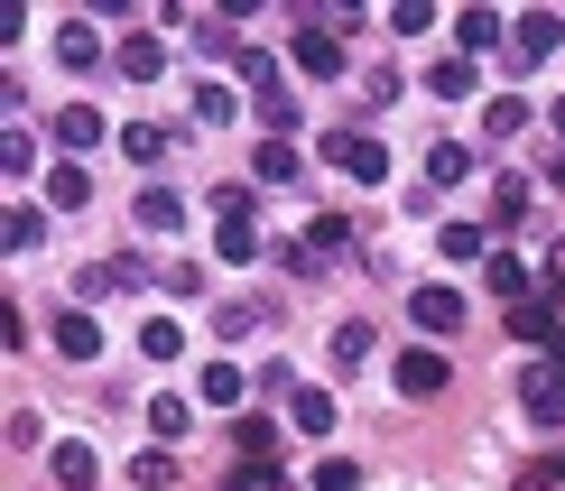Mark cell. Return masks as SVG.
Masks as SVG:
<instances>
[{
	"label": "cell",
	"mask_w": 565,
	"mask_h": 491,
	"mask_svg": "<svg viewBox=\"0 0 565 491\" xmlns=\"http://www.w3.org/2000/svg\"><path fill=\"white\" fill-rule=\"evenodd\" d=\"M427 177H436V185L473 177V149H455V139H436V149H427Z\"/></svg>",
	"instance_id": "cell-21"
},
{
	"label": "cell",
	"mask_w": 565,
	"mask_h": 491,
	"mask_svg": "<svg viewBox=\"0 0 565 491\" xmlns=\"http://www.w3.org/2000/svg\"><path fill=\"white\" fill-rule=\"evenodd\" d=\"M56 139H65V158H84L93 139H103V111H84V103H65V111H56Z\"/></svg>",
	"instance_id": "cell-13"
},
{
	"label": "cell",
	"mask_w": 565,
	"mask_h": 491,
	"mask_svg": "<svg viewBox=\"0 0 565 491\" xmlns=\"http://www.w3.org/2000/svg\"><path fill=\"white\" fill-rule=\"evenodd\" d=\"M56 56H65V65H75V75H84V65H103V38H93V29H84V19H75V29H56Z\"/></svg>",
	"instance_id": "cell-19"
},
{
	"label": "cell",
	"mask_w": 565,
	"mask_h": 491,
	"mask_svg": "<svg viewBox=\"0 0 565 491\" xmlns=\"http://www.w3.org/2000/svg\"><path fill=\"white\" fill-rule=\"evenodd\" d=\"M482 278H491V297L529 307V269H520V250H491V260H482Z\"/></svg>",
	"instance_id": "cell-9"
},
{
	"label": "cell",
	"mask_w": 565,
	"mask_h": 491,
	"mask_svg": "<svg viewBox=\"0 0 565 491\" xmlns=\"http://www.w3.org/2000/svg\"><path fill=\"white\" fill-rule=\"evenodd\" d=\"M260 121L269 130H297V93H260Z\"/></svg>",
	"instance_id": "cell-36"
},
{
	"label": "cell",
	"mask_w": 565,
	"mask_h": 491,
	"mask_svg": "<svg viewBox=\"0 0 565 491\" xmlns=\"http://www.w3.org/2000/svg\"><path fill=\"white\" fill-rule=\"evenodd\" d=\"M520 121H529V103H520V93H501V103L482 111V139H520Z\"/></svg>",
	"instance_id": "cell-20"
},
{
	"label": "cell",
	"mask_w": 565,
	"mask_h": 491,
	"mask_svg": "<svg viewBox=\"0 0 565 491\" xmlns=\"http://www.w3.org/2000/svg\"><path fill=\"white\" fill-rule=\"evenodd\" d=\"M343 250H352V223H334V214H316V223H306V242L288 250V260H297L306 278H316V269H343Z\"/></svg>",
	"instance_id": "cell-2"
},
{
	"label": "cell",
	"mask_w": 565,
	"mask_h": 491,
	"mask_svg": "<svg viewBox=\"0 0 565 491\" xmlns=\"http://www.w3.org/2000/svg\"><path fill=\"white\" fill-rule=\"evenodd\" d=\"M556 46H565V19H556V10H520V29H510V56H520V65H547Z\"/></svg>",
	"instance_id": "cell-4"
},
{
	"label": "cell",
	"mask_w": 565,
	"mask_h": 491,
	"mask_svg": "<svg viewBox=\"0 0 565 491\" xmlns=\"http://www.w3.org/2000/svg\"><path fill=\"white\" fill-rule=\"evenodd\" d=\"M371 362V324H334V371H362Z\"/></svg>",
	"instance_id": "cell-24"
},
{
	"label": "cell",
	"mask_w": 565,
	"mask_h": 491,
	"mask_svg": "<svg viewBox=\"0 0 565 491\" xmlns=\"http://www.w3.org/2000/svg\"><path fill=\"white\" fill-rule=\"evenodd\" d=\"M214 250H223V260H260V232H250V214H214Z\"/></svg>",
	"instance_id": "cell-11"
},
{
	"label": "cell",
	"mask_w": 565,
	"mask_h": 491,
	"mask_svg": "<svg viewBox=\"0 0 565 491\" xmlns=\"http://www.w3.org/2000/svg\"><path fill=\"white\" fill-rule=\"evenodd\" d=\"M297 65L306 75H343V29H297Z\"/></svg>",
	"instance_id": "cell-5"
},
{
	"label": "cell",
	"mask_w": 565,
	"mask_h": 491,
	"mask_svg": "<svg viewBox=\"0 0 565 491\" xmlns=\"http://www.w3.org/2000/svg\"><path fill=\"white\" fill-rule=\"evenodd\" d=\"M297 177V149H288V139H269V149H260V185H288Z\"/></svg>",
	"instance_id": "cell-31"
},
{
	"label": "cell",
	"mask_w": 565,
	"mask_h": 491,
	"mask_svg": "<svg viewBox=\"0 0 565 491\" xmlns=\"http://www.w3.org/2000/svg\"><path fill=\"white\" fill-rule=\"evenodd\" d=\"M56 353L65 362H93V353H103V324H93V316H56Z\"/></svg>",
	"instance_id": "cell-10"
},
{
	"label": "cell",
	"mask_w": 565,
	"mask_h": 491,
	"mask_svg": "<svg viewBox=\"0 0 565 491\" xmlns=\"http://www.w3.org/2000/svg\"><path fill=\"white\" fill-rule=\"evenodd\" d=\"M149 427L158 436H185V399H177V389H158V399H149Z\"/></svg>",
	"instance_id": "cell-32"
},
{
	"label": "cell",
	"mask_w": 565,
	"mask_h": 491,
	"mask_svg": "<svg viewBox=\"0 0 565 491\" xmlns=\"http://www.w3.org/2000/svg\"><path fill=\"white\" fill-rule=\"evenodd\" d=\"M121 75H130V84H158V75H168V46H158V38H130V46H121Z\"/></svg>",
	"instance_id": "cell-15"
},
{
	"label": "cell",
	"mask_w": 565,
	"mask_h": 491,
	"mask_svg": "<svg viewBox=\"0 0 565 491\" xmlns=\"http://www.w3.org/2000/svg\"><path fill=\"white\" fill-rule=\"evenodd\" d=\"M29 158H38V139H29V130H10V139H0V168H10V177H29Z\"/></svg>",
	"instance_id": "cell-35"
},
{
	"label": "cell",
	"mask_w": 565,
	"mask_h": 491,
	"mask_svg": "<svg viewBox=\"0 0 565 491\" xmlns=\"http://www.w3.org/2000/svg\"><path fill=\"white\" fill-rule=\"evenodd\" d=\"M398 389H408V399H436L445 389V353H398Z\"/></svg>",
	"instance_id": "cell-8"
},
{
	"label": "cell",
	"mask_w": 565,
	"mask_h": 491,
	"mask_svg": "<svg viewBox=\"0 0 565 491\" xmlns=\"http://www.w3.org/2000/svg\"><path fill=\"white\" fill-rule=\"evenodd\" d=\"M520 491H565V463H529V473H520Z\"/></svg>",
	"instance_id": "cell-38"
},
{
	"label": "cell",
	"mask_w": 565,
	"mask_h": 491,
	"mask_svg": "<svg viewBox=\"0 0 565 491\" xmlns=\"http://www.w3.org/2000/svg\"><path fill=\"white\" fill-rule=\"evenodd\" d=\"M195 389H204V408H242V399H250V381H242L232 362H214V371H204Z\"/></svg>",
	"instance_id": "cell-16"
},
{
	"label": "cell",
	"mask_w": 565,
	"mask_h": 491,
	"mask_svg": "<svg viewBox=\"0 0 565 491\" xmlns=\"http://www.w3.org/2000/svg\"><path fill=\"white\" fill-rule=\"evenodd\" d=\"M158 288H168V297H195V288H204V269H195V260H177V269H158Z\"/></svg>",
	"instance_id": "cell-37"
},
{
	"label": "cell",
	"mask_w": 565,
	"mask_h": 491,
	"mask_svg": "<svg viewBox=\"0 0 565 491\" xmlns=\"http://www.w3.org/2000/svg\"><path fill=\"white\" fill-rule=\"evenodd\" d=\"M177 353H185L177 324H168V316H139V362H177Z\"/></svg>",
	"instance_id": "cell-14"
},
{
	"label": "cell",
	"mask_w": 565,
	"mask_h": 491,
	"mask_svg": "<svg viewBox=\"0 0 565 491\" xmlns=\"http://www.w3.org/2000/svg\"><path fill=\"white\" fill-rule=\"evenodd\" d=\"M232 446H242V455H269L278 427H269V417H232Z\"/></svg>",
	"instance_id": "cell-28"
},
{
	"label": "cell",
	"mask_w": 565,
	"mask_h": 491,
	"mask_svg": "<svg viewBox=\"0 0 565 491\" xmlns=\"http://www.w3.org/2000/svg\"><path fill=\"white\" fill-rule=\"evenodd\" d=\"M121 149L149 168V158H168V130H158V121H130V130H121Z\"/></svg>",
	"instance_id": "cell-27"
},
{
	"label": "cell",
	"mask_w": 565,
	"mask_h": 491,
	"mask_svg": "<svg viewBox=\"0 0 565 491\" xmlns=\"http://www.w3.org/2000/svg\"><path fill=\"white\" fill-rule=\"evenodd\" d=\"M520 399H529V417H537V427H565V371L556 362H537V371H520Z\"/></svg>",
	"instance_id": "cell-3"
},
{
	"label": "cell",
	"mask_w": 565,
	"mask_h": 491,
	"mask_svg": "<svg viewBox=\"0 0 565 491\" xmlns=\"http://www.w3.org/2000/svg\"><path fill=\"white\" fill-rule=\"evenodd\" d=\"M177 223H185V204L168 185H149V195H139V232H177Z\"/></svg>",
	"instance_id": "cell-18"
},
{
	"label": "cell",
	"mask_w": 565,
	"mask_h": 491,
	"mask_svg": "<svg viewBox=\"0 0 565 491\" xmlns=\"http://www.w3.org/2000/svg\"><path fill=\"white\" fill-rule=\"evenodd\" d=\"M269 491H297V482H288V473H269Z\"/></svg>",
	"instance_id": "cell-40"
},
{
	"label": "cell",
	"mask_w": 565,
	"mask_h": 491,
	"mask_svg": "<svg viewBox=\"0 0 565 491\" xmlns=\"http://www.w3.org/2000/svg\"><path fill=\"white\" fill-rule=\"evenodd\" d=\"M408 316L427 324V334H455V324H463V297H455V288H417V297H408Z\"/></svg>",
	"instance_id": "cell-6"
},
{
	"label": "cell",
	"mask_w": 565,
	"mask_h": 491,
	"mask_svg": "<svg viewBox=\"0 0 565 491\" xmlns=\"http://www.w3.org/2000/svg\"><path fill=\"white\" fill-rule=\"evenodd\" d=\"M556 130H565V103H556Z\"/></svg>",
	"instance_id": "cell-41"
},
{
	"label": "cell",
	"mask_w": 565,
	"mask_h": 491,
	"mask_svg": "<svg viewBox=\"0 0 565 491\" xmlns=\"http://www.w3.org/2000/svg\"><path fill=\"white\" fill-rule=\"evenodd\" d=\"M547 288H565V242H556V250H547Z\"/></svg>",
	"instance_id": "cell-39"
},
{
	"label": "cell",
	"mask_w": 565,
	"mask_h": 491,
	"mask_svg": "<svg viewBox=\"0 0 565 491\" xmlns=\"http://www.w3.org/2000/svg\"><path fill=\"white\" fill-rule=\"evenodd\" d=\"M288 427H297V436H334V399L297 381V389H288Z\"/></svg>",
	"instance_id": "cell-7"
},
{
	"label": "cell",
	"mask_w": 565,
	"mask_h": 491,
	"mask_svg": "<svg viewBox=\"0 0 565 491\" xmlns=\"http://www.w3.org/2000/svg\"><path fill=\"white\" fill-rule=\"evenodd\" d=\"M316 491H362V463H343V455H324V463H316Z\"/></svg>",
	"instance_id": "cell-29"
},
{
	"label": "cell",
	"mask_w": 565,
	"mask_h": 491,
	"mask_svg": "<svg viewBox=\"0 0 565 491\" xmlns=\"http://www.w3.org/2000/svg\"><path fill=\"white\" fill-rule=\"evenodd\" d=\"M390 29H398V38H427V29H436V10H427V0H398Z\"/></svg>",
	"instance_id": "cell-33"
},
{
	"label": "cell",
	"mask_w": 565,
	"mask_h": 491,
	"mask_svg": "<svg viewBox=\"0 0 565 491\" xmlns=\"http://www.w3.org/2000/svg\"><path fill=\"white\" fill-rule=\"evenodd\" d=\"M130 473H139V491H168V482H177V455H139Z\"/></svg>",
	"instance_id": "cell-34"
},
{
	"label": "cell",
	"mask_w": 565,
	"mask_h": 491,
	"mask_svg": "<svg viewBox=\"0 0 565 491\" xmlns=\"http://www.w3.org/2000/svg\"><path fill=\"white\" fill-rule=\"evenodd\" d=\"M130 278H139V260H103V269H84L75 288H84V297H111V288H130Z\"/></svg>",
	"instance_id": "cell-25"
},
{
	"label": "cell",
	"mask_w": 565,
	"mask_h": 491,
	"mask_svg": "<svg viewBox=\"0 0 565 491\" xmlns=\"http://www.w3.org/2000/svg\"><path fill=\"white\" fill-rule=\"evenodd\" d=\"M324 158H334L352 185H381L390 177V149H381V139H362V130H334V139H324Z\"/></svg>",
	"instance_id": "cell-1"
},
{
	"label": "cell",
	"mask_w": 565,
	"mask_h": 491,
	"mask_svg": "<svg viewBox=\"0 0 565 491\" xmlns=\"http://www.w3.org/2000/svg\"><path fill=\"white\" fill-rule=\"evenodd\" d=\"M427 93H445V103H455V93H473V56H436Z\"/></svg>",
	"instance_id": "cell-22"
},
{
	"label": "cell",
	"mask_w": 565,
	"mask_h": 491,
	"mask_svg": "<svg viewBox=\"0 0 565 491\" xmlns=\"http://www.w3.org/2000/svg\"><path fill=\"white\" fill-rule=\"evenodd\" d=\"M455 38H463V56H482V46H501V38H510V19H501V10H463V19H455Z\"/></svg>",
	"instance_id": "cell-12"
},
{
	"label": "cell",
	"mask_w": 565,
	"mask_h": 491,
	"mask_svg": "<svg viewBox=\"0 0 565 491\" xmlns=\"http://www.w3.org/2000/svg\"><path fill=\"white\" fill-rule=\"evenodd\" d=\"M242 84H260V93H278V56H269V46H242Z\"/></svg>",
	"instance_id": "cell-30"
},
{
	"label": "cell",
	"mask_w": 565,
	"mask_h": 491,
	"mask_svg": "<svg viewBox=\"0 0 565 491\" xmlns=\"http://www.w3.org/2000/svg\"><path fill=\"white\" fill-rule=\"evenodd\" d=\"M56 482L65 491H93V446H56Z\"/></svg>",
	"instance_id": "cell-26"
},
{
	"label": "cell",
	"mask_w": 565,
	"mask_h": 491,
	"mask_svg": "<svg viewBox=\"0 0 565 491\" xmlns=\"http://www.w3.org/2000/svg\"><path fill=\"white\" fill-rule=\"evenodd\" d=\"M46 195H56V204H75V214H84V204H93V177L75 168V158H65V168L46 177Z\"/></svg>",
	"instance_id": "cell-23"
},
{
	"label": "cell",
	"mask_w": 565,
	"mask_h": 491,
	"mask_svg": "<svg viewBox=\"0 0 565 491\" xmlns=\"http://www.w3.org/2000/svg\"><path fill=\"white\" fill-rule=\"evenodd\" d=\"M436 250H445V260H491V232H482V223H445Z\"/></svg>",
	"instance_id": "cell-17"
},
{
	"label": "cell",
	"mask_w": 565,
	"mask_h": 491,
	"mask_svg": "<svg viewBox=\"0 0 565 491\" xmlns=\"http://www.w3.org/2000/svg\"><path fill=\"white\" fill-rule=\"evenodd\" d=\"M556 185H565V158H556Z\"/></svg>",
	"instance_id": "cell-42"
}]
</instances>
